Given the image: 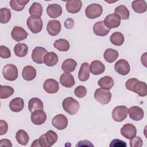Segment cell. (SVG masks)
I'll return each instance as SVG.
<instances>
[{"instance_id": "12", "label": "cell", "mask_w": 147, "mask_h": 147, "mask_svg": "<svg viewBox=\"0 0 147 147\" xmlns=\"http://www.w3.org/2000/svg\"><path fill=\"white\" fill-rule=\"evenodd\" d=\"M47 114L43 110H37L33 111L30 116L32 122L36 125H41L47 120Z\"/></svg>"}, {"instance_id": "16", "label": "cell", "mask_w": 147, "mask_h": 147, "mask_svg": "<svg viewBox=\"0 0 147 147\" xmlns=\"http://www.w3.org/2000/svg\"><path fill=\"white\" fill-rule=\"evenodd\" d=\"M129 117L136 121H139L142 119L144 117V112L140 107L134 106L129 108L127 110Z\"/></svg>"}, {"instance_id": "30", "label": "cell", "mask_w": 147, "mask_h": 147, "mask_svg": "<svg viewBox=\"0 0 147 147\" xmlns=\"http://www.w3.org/2000/svg\"><path fill=\"white\" fill-rule=\"evenodd\" d=\"M133 10L137 13H143L146 11V3L144 0H136L131 2Z\"/></svg>"}, {"instance_id": "27", "label": "cell", "mask_w": 147, "mask_h": 147, "mask_svg": "<svg viewBox=\"0 0 147 147\" xmlns=\"http://www.w3.org/2000/svg\"><path fill=\"white\" fill-rule=\"evenodd\" d=\"M98 84L100 88L109 90L112 88L114 86V80L111 76H105L98 80Z\"/></svg>"}, {"instance_id": "11", "label": "cell", "mask_w": 147, "mask_h": 147, "mask_svg": "<svg viewBox=\"0 0 147 147\" xmlns=\"http://www.w3.org/2000/svg\"><path fill=\"white\" fill-rule=\"evenodd\" d=\"M114 69L118 74L123 76L127 75L130 71L129 63L127 60L122 59L118 60L115 63Z\"/></svg>"}, {"instance_id": "39", "label": "cell", "mask_w": 147, "mask_h": 147, "mask_svg": "<svg viewBox=\"0 0 147 147\" xmlns=\"http://www.w3.org/2000/svg\"><path fill=\"white\" fill-rule=\"evenodd\" d=\"M42 7L38 2H33L29 9V13L30 16H36L41 17L42 13Z\"/></svg>"}, {"instance_id": "20", "label": "cell", "mask_w": 147, "mask_h": 147, "mask_svg": "<svg viewBox=\"0 0 147 147\" xmlns=\"http://www.w3.org/2000/svg\"><path fill=\"white\" fill-rule=\"evenodd\" d=\"M62 7L58 4H50L47 7V13L49 17L52 18H56L60 16L62 14Z\"/></svg>"}, {"instance_id": "34", "label": "cell", "mask_w": 147, "mask_h": 147, "mask_svg": "<svg viewBox=\"0 0 147 147\" xmlns=\"http://www.w3.org/2000/svg\"><path fill=\"white\" fill-rule=\"evenodd\" d=\"M16 139L18 144L25 146L29 141V137L26 131L21 129L16 133Z\"/></svg>"}, {"instance_id": "17", "label": "cell", "mask_w": 147, "mask_h": 147, "mask_svg": "<svg viewBox=\"0 0 147 147\" xmlns=\"http://www.w3.org/2000/svg\"><path fill=\"white\" fill-rule=\"evenodd\" d=\"M61 28V23L59 21L56 20H50L47 26V30L49 34L52 36H55L57 35Z\"/></svg>"}, {"instance_id": "19", "label": "cell", "mask_w": 147, "mask_h": 147, "mask_svg": "<svg viewBox=\"0 0 147 147\" xmlns=\"http://www.w3.org/2000/svg\"><path fill=\"white\" fill-rule=\"evenodd\" d=\"M82 6V2L80 0H72L67 1L65 8L67 11L72 14H75L80 11Z\"/></svg>"}, {"instance_id": "8", "label": "cell", "mask_w": 147, "mask_h": 147, "mask_svg": "<svg viewBox=\"0 0 147 147\" xmlns=\"http://www.w3.org/2000/svg\"><path fill=\"white\" fill-rule=\"evenodd\" d=\"M48 53L47 49L41 47H36L32 51V59L37 64H42L45 55Z\"/></svg>"}, {"instance_id": "7", "label": "cell", "mask_w": 147, "mask_h": 147, "mask_svg": "<svg viewBox=\"0 0 147 147\" xmlns=\"http://www.w3.org/2000/svg\"><path fill=\"white\" fill-rule=\"evenodd\" d=\"M128 109L126 106L121 105L117 106L112 111L113 119L116 122H122L124 121L127 116Z\"/></svg>"}, {"instance_id": "9", "label": "cell", "mask_w": 147, "mask_h": 147, "mask_svg": "<svg viewBox=\"0 0 147 147\" xmlns=\"http://www.w3.org/2000/svg\"><path fill=\"white\" fill-rule=\"evenodd\" d=\"M105 25L109 29L118 28L121 24V18L115 13L107 15L104 21Z\"/></svg>"}, {"instance_id": "31", "label": "cell", "mask_w": 147, "mask_h": 147, "mask_svg": "<svg viewBox=\"0 0 147 147\" xmlns=\"http://www.w3.org/2000/svg\"><path fill=\"white\" fill-rule=\"evenodd\" d=\"M118 52L112 48L107 49L103 53L105 60L109 63H112L116 60L118 57Z\"/></svg>"}, {"instance_id": "44", "label": "cell", "mask_w": 147, "mask_h": 147, "mask_svg": "<svg viewBox=\"0 0 147 147\" xmlns=\"http://www.w3.org/2000/svg\"><path fill=\"white\" fill-rule=\"evenodd\" d=\"M0 56L1 58L7 59L10 57L11 52L10 49L6 46L1 45L0 47Z\"/></svg>"}, {"instance_id": "49", "label": "cell", "mask_w": 147, "mask_h": 147, "mask_svg": "<svg viewBox=\"0 0 147 147\" xmlns=\"http://www.w3.org/2000/svg\"><path fill=\"white\" fill-rule=\"evenodd\" d=\"M0 146H12L11 141L7 139H2L0 141Z\"/></svg>"}, {"instance_id": "37", "label": "cell", "mask_w": 147, "mask_h": 147, "mask_svg": "<svg viewBox=\"0 0 147 147\" xmlns=\"http://www.w3.org/2000/svg\"><path fill=\"white\" fill-rule=\"evenodd\" d=\"M110 42L115 46L122 45L125 41V38L122 33L119 32H114L110 36Z\"/></svg>"}, {"instance_id": "22", "label": "cell", "mask_w": 147, "mask_h": 147, "mask_svg": "<svg viewBox=\"0 0 147 147\" xmlns=\"http://www.w3.org/2000/svg\"><path fill=\"white\" fill-rule=\"evenodd\" d=\"M105 66L102 62L99 60H94L91 63L90 66V72L94 75H100L104 72Z\"/></svg>"}, {"instance_id": "36", "label": "cell", "mask_w": 147, "mask_h": 147, "mask_svg": "<svg viewBox=\"0 0 147 147\" xmlns=\"http://www.w3.org/2000/svg\"><path fill=\"white\" fill-rule=\"evenodd\" d=\"M115 14L118 15L121 20H128L130 16V12L125 5H119L114 10Z\"/></svg>"}, {"instance_id": "29", "label": "cell", "mask_w": 147, "mask_h": 147, "mask_svg": "<svg viewBox=\"0 0 147 147\" xmlns=\"http://www.w3.org/2000/svg\"><path fill=\"white\" fill-rule=\"evenodd\" d=\"M58 62V56L53 52H48L44 56V63L48 67H53L57 64Z\"/></svg>"}, {"instance_id": "25", "label": "cell", "mask_w": 147, "mask_h": 147, "mask_svg": "<svg viewBox=\"0 0 147 147\" xmlns=\"http://www.w3.org/2000/svg\"><path fill=\"white\" fill-rule=\"evenodd\" d=\"M90 66L88 63L84 62L81 64L78 72V78L81 82L87 80L90 77Z\"/></svg>"}, {"instance_id": "48", "label": "cell", "mask_w": 147, "mask_h": 147, "mask_svg": "<svg viewBox=\"0 0 147 147\" xmlns=\"http://www.w3.org/2000/svg\"><path fill=\"white\" fill-rule=\"evenodd\" d=\"M76 146H94V145L91 143L90 141L88 140L80 141L76 145Z\"/></svg>"}, {"instance_id": "24", "label": "cell", "mask_w": 147, "mask_h": 147, "mask_svg": "<svg viewBox=\"0 0 147 147\" xmlns=\"http://www.w3.org/2000/svg\"><path fill=\"white\" fill-rule=\"evenodd\" d=\"M24 107V101L21 98H15L13 99L9 103V107L10 110L15 113L20 112Z\"/></svg>"}, {"instance_id": "35", "label": "cell", "mask_w": 147, "mask_h": 147, "mask_svg": "<svg viewBox=\"0 0 147 147\" xmlns=\"http://www.w3.org/2000/svg\"><path fill=\"white\" fill-rule=\"evenodd\" d=\"M53 47L59 51L66 52L69 49V44L67 40L60 38L54 42Z\"/></svg>"}, {"instance_id": "47", "label": "cell", "mask_w": 147, "mask_h": 147, "mask_svg": "<svg viewBox=\"0 0 147 147\" xmlns=\"http://www.w3.org/2000/svg\"><path fill=\"white\" fill-rule=\"evenodd\" d=\"M8 130V125L7 122L1 119L0 121V135L2 136L5 134H6Z\"/></svg>"}, {"instance_id": "38", "label": "cell", "mask_w": 147, "mask_h": 147, "mask_svg": "<svg viewBox=\"0 0 147 147\" xmlns=\"http://www.w3.org/2000/svg\"><path fill=\"white\" fill-rule=\"evenodd\" d=\"M29 2L28 0H11L10 1V6L13 10L20 11L24 9L25 5Z\"/></svg>"}, {"instance_id": "26", "label": "cell", "mask_w": 147, "mask_h": 147, "mask_svg": "<svg viewBox=\"0 0 147 147\" xmlns=\"http://www.w3.org/2000/svg\"><path fill=\"white\" fill-rule=\"evenodd\" d=\"M28 109L29 111L32 113L37 110H43L44 104L41 100L38 98H32L28 102Z\"/></svg>"}, {"instance_id": "46", "label": "cell", "mask_w": 147, "mask_h": 147, "mask_svg": "<svg viewBox=\"0 0 147 147\" xmlns=\"http://www.w3.org/2000/svg\"><path fill=\"white\" fill-rule=\"evenodd\" d=\"M109 146L111 147H114V146L115 147V146H117V147H119V146L126 147L127 146V144L125 141H123L122 140H121L119 139H114L111 141Z\"/></svg>"}, {"instance_id": "45", "label": "cell", "mask_w": 147, "mask_h": 147, "mask_svg": "<svg viewBox=\"0 0 147 147\" xmlns=\"http://www.w3.org/2000/svg\"><path fill=\"white\" fill-rule=\"evenodd\" d=\"M138 81V80L136 78H133L128 79L125 83V87L127 90L133 91V88L134 84Z\"/></svg>"}, {"instance_id": "1", "label": "cell", "mask_w": 147, "mask_h": 147, "mask_svg": "<svg viewBox=\"0 0 147 147\" xmlns=\"http://www.w3.org/2000/svg\"><path fill=\"white\" fill-rule=\"evenodd\" d=\"M57 138L58 136L56 133L51 130L41 136L38 139V141L40 146L50 147L56 142Z\"/></svg>"}, {"instance_id": "5", "label": "cell", "mask_w": 147, "mask_h": 147, "mask_svg": "<svg viewBox=\"0 0 147 147\" xmlns=\"http://www.w3.org/2000/svg\"><path fill=\"white\" fill-rule=\"evenodd\" d=\"M111 93L109 90L102 88H97L94 95L95 99L102 105L108 104L111 100Z\"/></svg>"}, {"instance_id": "15", "label": "cell", "mask_w": 147, "mask_h": 147, "mask_svg": "<svg viewBox=\"0 0 147 147\" xmlns=\"http://www.w3.org/2000/svg\"><path fill=\"white\" fill-rule=\"evenodd\" d=\"M137 129L131 123H126L121 129V134L127 139H131L136 135Z\"/></svg>"}, {"instance_id": "4", "label": "cell", "mask_w": 147, "mask_h": 147, "mask_svg": "<svg viewBox=\"0 0 147 147\" xmlns=\"http://www.w3.org/2000/svg\"><path fill=\"white\" fill-rule=\"evenodd\" d=\"M103 12L102 6L98 3L89 5L85 10L86 16L89 19H95L101 16Z\"/></svg>"}, {"instance_id": "10", "label": "cell", "mask_w": 147, "mask_h": 147, "mask_svg": "<svg viewBox=\"0 0 147 147\" xmlns=\"http://www.w3.org/2000/svg\"><path fill=\"white\" fill-rule=\"evenodd\" d=\"M52 124L57 130H64L68 125V119L64 115L59 114L53 118Z\"/></svg>"}, {"instance_id": "3", "label": "cell", "mask_w": 147, "mask_h": 147, "mask_svg": "<svg viewBox=\"0 0 147 147\" xmlns=\"http://www.w3.org/2000/svg\"><path fill=\"white\" fill-rule=\"evenodd\" d=\"M28 28L33 33H38L42 29L43 23L40 17L32 16L28 17L26 20Z\"/></svg>"}, {"instance_id": "21", "label": "cell", "mask_w": 147, "mask_h": 147, "mask_svg": "<svg viewBox=\"0 0 147 147\" xmlns=\"http://www.w3.org/2000/svg\"><path fill=\"white\" fill-rule=\"evenodd\" d=\"M75 83L74 78L69 72H64L60 77V83L65 87L71 88L74 86Z\"/></svg>"}, {"instance_id": "28", "label": "cell", "mask_w": 147, "mask_h": 147, "mask_svg": "<svg viewBox=\"0 0 147 147\" xmlns=\"http://www.w3.org/2000/svg\"><path fill=\"white\" fill-rule=\"evenodd\" d=\"M133 92H134L140 96H145L147 95V85L146 83L138 80L134 84Z\"/></svg>"}, {"instance_id": "6", "label": "cell", "mask_w": 147, "mask_h": 147, "mask_svg": "<svg viewBox=\"0 0 147 147\" xmlns=\"http://www.w3.org/2000/svg\"><path fill=\"white\" fill-rule=\"evenodd\" d=\"M2 74L4 78L7 80L14 81L18 78V69L14 64H6L3 68Z\"/></svg>"}, {"instance_id": "18", "label": "cell", "mask_w": 147, "mask_h": 147, "mask_svg": "<svg viewBox=\"0 0 147 147\" xmlns=\"http://www.w3.org/2000/svg\"><path fill=\"white\" fill-rule=\"evenodd\" d=\"M110 30L105 25L103 21L96 22L93 26L94 33L98 36H105L109 34Z\"/></svg>"}, {"instance_id": "14", "label": "cell", "mask_w": 147, "mask_h": 147, "mask_svg": "<svg viewBox=\"0 0 147 147\" xmlns=\"http://www.w3.org/2000/svg\"><path fill=\"white\" fill-rule=\"evenodd\" d=\"M43 88L48 94H55L59 90V84L55 79H48L44 82Z\"/></svg>"}, {"instance_id": "2", "label": "cell", "mask_w": 147, "mask_h": 147, "mask_svg": "<svg viewBox=\"0 0 147 147\" xmlns=\"http://www.w3.org/2000/svg\"><path fill=\"white\" fill-rule=\"evenodd\" d=\"M62 106L65 111L70 115H74L78 111L80 105L79 103L72 97L65 98L62 102Z\"/></svg>"}, {"instance_id": "32", "label": "cell", "mask_w": 147, "mask_h": 147, "mask_svg": "<svg viewBox=\"0 0 147 147\" xmlns=\"http://www.w3.org/2000/svg\"><path fill=\"white\" fill-rule=\"evenodd\" d=\"M77 66V62L72 59L65 60L61 64V69L65 72H71L75 71Z\"/></svg>"}, {"instance_id": "41", "label": "cell", "mask_w": 147, "mask_h": 147, "mask_svg": "<svg viewBox=\"0 0 147 147\" xmlns=\"http://www.w3.org/2000/svg\"><path fill=\"white\" fill-rule=\"evenodd\" d=\"M14 92L13 87L9 86H1V99H6L11 96Z\"/></svg>"}, {"instance_id": "50", "label": "cell", "mask_w": 147, "mask_h": 147, "mask_svg": "<svg viewBox=\"0 0 147 147\" xmlns=\"http://www.w3.org/2000/svg\"><path fill=\"white\" fill-rule=\"evenodd\" d=\"M141 63H142V64L145 66V67H146V53H144L142 56H141Z\"/></svg>"}, {"instance_id": "33", "label": "cell", "mask_w": 147, "mask_h": 147, "mask_svg": "<svg viewBox=\"0 0 147 147\" xmlns=\"http://www.w3.org/2000/svg\"><path fill=\"white\" fill-rule=\"evenodd\" d=\"M15 55L19 57H25L28 52V47L24 43H17L14 48Z\"/></svg>"}, {"instance_id": "51", "label": "cell", "mask_w": 147, "mask_h": 147, "mask_svg": "<svg viewBox=\"0 0 147 147\" xmlns=\"http://www.w3.org/2000/svg\"><path fill=\"white\" fill-rule=\"evenodd\" d=\"M31 146H40L39 144H38V139L35 140L33 142V144L31 145Z\"/></svg>"}, {"instance_id": "43", "label": "cell", "mask_w": 147, "mask_h": 147, "mask_svg": "<svg viewBox=\"0 0 147 147\" xmlns=\"http://www.w3.org/2000/svg\"><path fill=\"white\" fill-rule=\"evenodd\" d=\"M130 140V145L131 147H141L143 145V141L140 137L135 136Z\"/></svg>"}, {"instance_id": "13", "label": "cell", "mask_w": 147, "mask_h": 147, "mask_svg": "<svg viewBox=\"0 0 147 147\" xmlns=\"http://www.w3.org/2000/svg\"><path fill=\"white\" fill-rule=\"evenodd\" d=\"M28 33L22 27L19 26H16L13 28L11 32V36L12 38L16 41H21L25 40L28 37Z\"/></svg>"}, {"instance_id": "42", "label": "cell", "mask_w": 147, "mask_h": 147, "mask_svg": "<svg viewBox=\"0 0 147 147\" xmlns=\"http://www.w3.org/2000/svg\"><path fill=\"white\" fill-rule=\"evenodd\" d=\"M74 94L79 98H83L87 94V89L83 86H79L75 89Z\"/></svg>"}, {"instance_id": "23", "label": "cell", "mask_w": 147, "mask_h": 147, "mask_svg": "<svg viewBox=\"0 0 147 147\" xmlns=\"http://www.w3.org/2000/svg\"><path fill=\"white\" fill-rule=\"evenodd\" d=\"M22 76L24 80L31 81L36 76V70L33 66L26 65L22 69Z\"/></svg>"}, {"instance_id": "40", "label": "cell", "mask_w": 147, "mask_h": 147, "mask_svg": "<svg viewBox=\"0 0 147 147\" xmlns=\"http://www.w3.org/2000/svg\"><path fill=\"white\" fill-rule=\"evenodd\" d=\"M11 13L10 9L2 7L0 9V22L1 24H6L11 19Z\"/></svg>"}]
</instances>
